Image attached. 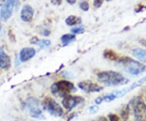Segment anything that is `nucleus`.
Here are the masks:
<instances>
[{"label":"nucleus","mask_w":146,"mask_h":121,"mask_svg":"<svg viewBox=\"0 0 146 121\" xmlns=\"http://www.w3.org/2000/svg\"><path fill=\"white\" fill-rule=\"evenodd\" d=\"M98 111H99V108L98 106H92L89 107V111L90 114H95Z\"/></svg>","instance_id":"obj_23"},{"label":"nucleus","mask_w":146,"mask_h":121,"mask_svg":"<svg viewBox=\"0 0 146 121\" xmlns=\"http://www.w3.org/2000/svg\"><path fill=\"white\" fill-rule=\"evenodd\" d=\"M26 107L29 112L30 116L37 120L44 119V116L42 114L41 106L39 104L38 100L35 98H29L26 100Z\"/></svg>","instance_id":"obj_5"},{"label":"nucleus","mask_w":146,"mask_h":121,"mask_svg":"<svg viewBox=\"0 0 146 121\" xmlns=\"http://www.w3.org/2000/svg\"><path fill=\"white\" fill-rule=\"evenodd\" d=\"M51 93L58 97H65L75 91L74 84L68 80H59L52 84Z\"/></svg>","instance_id":"obj_3"},{"label":"nucleus","mask_w":146,"mask_h":121,"mask_svg":"<svg viewBox=\"0 0 146 121\" xmlns=\"http://www.w3.org/2000/svg\"><path fill=\"white\" fill-rule=\"evenodd\" d=\"M146 81V76H144V77H142L141 79H140L139 80H137L136 82H135L133 84H131V87L129 88V89H127V92H129V91H131V90H134L135 88H136V87H138V86H140V85H141V84H143V83H145Z\"/></svg>","instance_id":"obj_18"},{"label":"nucleus","mask_w":146,"mask_h":121,"mask_svg":"<svg viewBox=\"0 0 146 121\" xmlns=\"http://www.w3.org/2000/svg\"><path fill=\"white\" fill-rule=\"evenodd\" d=\"M103 3V0H94V6L95 7L98 8Z\"/></svg>","instance_id":"obj_25"},{"label":"nucleus","mask_w":146,"mask_h":121,"mask_svg":"<svg viewBox=\"0 0 146 121\" xmlns=\"http://www.w3.org/2000/svg\"><path fill=\"white\" fill-rule=\"evenodd\" d=\"M80 9H82V10L84 11H87L89 8V3H88L86 1L83 0V1H81V2L80 3Z\"/></svg>","instance_id":"obj_21"},{"label":"nucleus","mask_w":146,"mask_h":121,"mask_svg":"<svg viewBox=\"0 0 146 121\" xmlns=\"http://www.w3.org/2000/svg\"><path fill=\"white\" fill-rule=\"evenodd\" d=\"M78 87L86 93L100 92L103 90V88L102 86H100L98 84L94 83L93 81H90V80H84V81L80 82L78 84Z\"/></svg>","instance_id":"obj_9"},{"label":"nucleus","mask_w":146,"mask_h":121,"mask_svg":"<svg viewBox=\"0 0 146 121\" xmlns=\"http://www.w3.org/2000/svg\"><path fill=\"white\" fill-rule=\"evenodd\" d=\"M120 63H122L124 68L129 73L134 76H137L145 72L146 71V66L143 63H139L138 61H135L132 59L128 57H123L118 59Z\"/></svg>","instance_id":"obj_2"},{"label":"nucleus","mask_w":146,"mask_h":121,"mask_svg":"<svg viewBox=\"0 0 146 121\" xmlns=\"http://www.w3.org/2000/svg\"><path fill=\"white\" fill-rule=\"evenodd\" d=\"M38 41H39V40H38L36 37H33L31 39V43H33V44H36Z\"/></svg>","instance_id":"obj_28"},{"label":"nucleus","mask_w":146,"mask_h":121,"mask_svg":"<svg viewBox=\"0 0 146 121\" xmlns=\"http://www.w3.org/2000/svg\"><path fill=\"white\" fill-rule=\"evenodd\" d=\"M133 55L136 57L137 59H139L141 61H146V51L145 50H142L140 48L137 49H134L132 51Z\"/></svg>","instance_id":"obj_13"},{"label":"nucleus","mask_w":146,"mask_h":121,"mask_svg":"<svg viewBox=\"0 0 146 121\" xmlns=\"http://www.w3.org/2000/svg\"><path fill=\"white\" fill-rule=\"evenodd\" d=\"M4 3H5V0H0V6L1 7L4 5Z\"/></svg>","instance_id":"obj_32"},{"label":"nucleus","mask_w":146,"mask_h":121,"mask_svg":"<svg viewBox=\"0 0 146 121\" xmlns=\"http://www.w3.org/2000/svg\"><path fill=\"white\" fill-rule=\"evenodd\" d=\"M51 3L54 5H60L62 3V0H51Z\"/></svg>","instance_id":"obj_26"},{"label":"nucleus","mask_w":146,"mask_h":121,"mask_svg":"<svg viewBox=\"0 0 146 121\" xmlns=\"http://www.w3.org/2000/svg\"><path fill=\"white\" fill-rule=\"evenodd\" d=\"M116 98H117V96L113 93V94H110L104 96V97L102 98V99L104 101H106V102H111V101L115 100Z\"/></svg>","instance_id":"obj_20"},{"label":"nucleus","mask_w":146,"mask_h":121,"mask_svg":"<svg viewBox=\"0 0 146 121\" xmlns=\"http://www.w3.org/2000/svg\"><path fill=\"white\" fill-rule=\"evenodd\" d=\"M102 101H103L102 98V97H98V98H97L95 99V102H96L97 104H100V103H102Z\"/></svg>","instance_id":"obj_27"},{"label":"nucleus","mask_w":146,"mask_h":121,"mask_svg":"<svg viewBox=\"0 0 146 121\" xmlns=\"http://www.w3.org/2000/svg\"><path fill=\"white\" fill-rule=\"evenodd\" d=\"M110 121H120L119 116L115 114H110L109 115Z\"/></svg>","instance_id":"obj_24"},{"label":"nucleus","mask_w":146,"mask_h":121,"mask_svg":"<svg viewBox=\"0 0 146 121\" xmlns=\"http://www.w3.org/2000/svg\"><path fill=\"white\" fill-rule=\"evenodd\" d=\"M11 66L10 57L6 54L3 50L0 51V68L7 69Z\"/></svg>","instance_id":"obj_12"},{"label":"nucleus","mask_w":146,"mask_h":121,"mask_svg":"<svg viewBox=\"0 0 146 121\" xmlns=\"http://www.w3.org/2000/svg\"><path fill=\"white\" fill-rule=\"evenodd\" d=\"M66 1L68 2V3H70V4H72H72H74V3H76V0H66Z\"/></svg>","instance_id":"obj_30"},{"label":"nucleus","mask_w":146,"mask_h":121,"mask_svg":"<svg viewBox=\"0 0 146 121\" xmlns=\"http://www.w3.org/2000/svg\"><path fill=\"white\" fill-rule=\"evenodd\" d=\"M103 55H104L105 58L110 59V60H118L119 59L118 55L112 50H106Z\"/></svg>","instance_id":"obj_15"},{"label":"nucleus","mask_w":146,"mask_h":121,"mask_svg":"<svg viewBox=\"0 0 146 121\" xmlns=\"http://www.w3.org/2000/svg\"><path fill=\"white\" fill-rule=\"evenodd\" d=\"M81 23V19L76 16H70L66 19V24L68 25H75Z\"/></svg>","instance_id":"obj_14"},{"label":"nucleus","mask_w":146,"mask_h":121,"mask_svg":"<svg viewBox=\"0 0 146 121\" xmlns=\"http://www.w3.org/2000/svg\"><path fill=\"white\" fill-rule=\"evenodd\" d=\"M98 79L106 85H120L128 81L123 76L114 71L101 72L98 74Z\"/></svg>","instance_id":"obj_1"},{"label":"nucleus","mask_w":146,"mask_h":121,"mask_svg":"<svg viewBox=\"0 0 146 121\" xmlns=\"http://www.w3.org/2000/svg\"><path fill=\"white\" fill-rule=\"evenodd\" d=\"M0 18H1V16H0ZM0 30H1V25H0Z\"/></svg>","instance_id":"obj_33"},{"label":"nucleus","mask_w":146,"mask_h":121,"mask_svg":"<svg viewBox=\"0 0 146 121\" xmlns=\"http://www.w3.org/2000/svg\"><path fill=\"white\" fill-rule=\"evenodd\" d=\"M36 54V50L33 48L26 47L22 49L20 52V60L21 62H26L32 59Z\"/></svg>","instance_id":"obj_10"},{"label":"nucleus","mask_w":146,"mask_h":121,"mask_svg":"<svg viewBox=\"0 0 146 121\" xmlns=\"http://www.w3.org/2000/svg\"><path fill=\"white\" fill-rule=\"evenodd\" d=\"M136 121H146V105L143 98L137 96L131 101Z\"/></svg>","instance_id":"obj_4"},{"label":"nucleus","mask_w":146,"mask_h":121,"mask_svg":"<svg viewBox=\"0 0 146 121\" xmlns=\"http://www.w3.org/2000/svg\"><path fill=\"white\" fill-rule=\"evenodd\" d=\"M19 6V2L17 0H7L4 5L2 7L0 11V16L3 21H7L10 18L13 10Z\"/></svg>","instance_id":"obj_7"},{"label":"nucleus","mask_w":146,"mask_h":121,"mask_svg":"<svg viewBox=\"0 0 146 121\" xmlns=\"http://www.w3.org/2000/svg\"><path fill=\"white\" fill-rule=\"evenodd\" d=\"M98 121H108V120L106 118V117H104V116H102V117H100L99 119L98 120Z\"/></svg>","instance_id":"obj_29"},{"label":"nucleus","mask_w":146,"mask_h":121,"mask_svg":"<svg viewBox=\"0 0 146 121\" xmlns=\"http://www.w3.org/2000/svg\"><path fill=\"white\" fill-rule=\"evenodd\" d=\"M43 34H44L45 36H48V35L50 34V31H49V30H45V31L43 32Z\"/></svg>","instance_id":"obj_31"},{"label":"nucleus","mask_w":146,"mask_h":121,"mask_svg":"<svg viewBox=\"0 0 146 121\" xmlns=\"http://www.w3.org/2000/svg\"><path fill=\"white\" fill-rule=\"evenodd\" d=\"M84 32V29L82 27H77V28H74L72 29V33L75 34H81Z\"/></svg>","instance_id":"obj_22"},{"label":"nucleus","mask_w":146,"mask_h":121,"mask_svg":"<svg viewBox=\"0 0 146 121\" xmlns=\"http://www.w3.org/2000/svg\"><path fill=\"white\" fill-rule=\"evenodd\" d=\"M75 40H76V37H75V35H72V34H64L61 37V41L63 42V45H68Z\"/></svg>","instance_id":"obj_16"},{"label":"nucleus","mask_w":146,"mask_h":121,"mask_svg":"<svg viewBox=\"0 0 146 121\" xmlns=\"http://www.w3.org/2000/svg\"><path fill=\"white\" fill-rule=\"evenodd\" d=\"M106 1H110V0H106Z\"/></svg>","instance_id":"obj_34"},{"label":"nucleus","mask_w":146,"mask_h":121,"mask_svg":"<svg viewBox=\"0 0 146 121\" xmlns=\"http://www.w3.org/2000/svg\"><path fill=\"white\" fill-rule=\"evenodd\" d=\"M51 42L50 40H47V39H42V40H39L36 45L39 46V47L42 48V49H45V48L49 47L50 46Z\"/></svg>","instance_id":"obj_17"},{"label":"nucleus","mask_w":146,"mask_h":121,"mask_svg":"<svg viewBox=\"0 0 146 121\" xmlns=\"http://www.w3.org/2000/svg\"><path fill=\"white\" fill-rule=\"evenodd\" d=\"M15 121H17V120H15Z\"/></svg>","instance_id":"obj_35"},{"label":"nucleus","mask_w":146,"mask_h":121,"mask_svg":"<svg viewBox=\"0 0 146 121\" xmlns=\"http://www.w3.org/2000/svg\"><path fill=\"white\" fill-rule=\"evenodd\" d=\"M33 9L30 5H25L23 7L21 13V20L25 22H29L32 20L33 16Z\"/></svg>","instance_id":"obj_11"},{"label":"nucleus","mask_w":146,"mask_h":121,"mask_svg":"<svg viewBox=\"0 0 146 121\" xmlns=\"http://www.w3.org/2000/svg\"><path fill=\"white\" fill-rule=\"evenodd\" d=\"M84 99L82 97L80 96H72V95H67L63 97V99L62 101L63 106L68 110H72L74 107L79 105L80 103L83 102Z\"/></svg>","instance_id":"obj_8"},{"label":"nucleus","mask_w":146,"mask_h":121,"mask_svg":"<svg viewBox=\"0 0 146 121\" xmlns=\"http://www.w3.org/2000/svg\"><path fill=\"white\" fill-rule=\"evenodd\" d=\"M43 106L51 116L55 117H60L63 116V108L59 106L57 102L51 98H46L43 101Z\"/></svg>","instance_id":"obj_6"},{"label":"nucleus","mask_w":146,"mask_h":121,"mask_svg":"<svg viewBox=\"0 0 146 121\" xmlns=\"http://www.w3.org/2000/svg\"><path fill=\"white\" fill-rule=\"evenodd\" d=\"M129 106L128 105L124 106V107L123 108V110L121 111V116H122V118L123 119V120L126 121L127 119L128 118V113H129Z\"/></svg>","instance_id":"obj_19"}]
</instances>
